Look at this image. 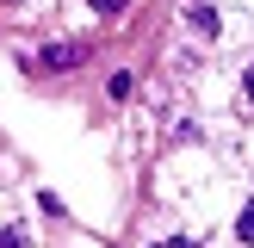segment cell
I'll return each mask as SVG.
<instances>
[{
	"mask_svg": "<svg viewBox=\"0 0 254 248\" xmlns=\"http://www.w3.org/2000/svg\"><path fill=\"white\" fill-rule=\"evenodd\" d=\"M236 236H242V242H254V198L242 205V217H236Z\"/></svg>",
	"mask_w": 254,
	"mask_h": 248,
	"instance_id": "7a4b0ae2",
	"label": "cell"
},
{
	"mask_svg": "<svg viewBox=\"0 0 254 248\" xmlns=\"http://www.w3.org/2000/svg\"><path fill=\"white\" fill-rule=\"evenodd\" d=\"M130 87H136L130 74H112V81H106V93H112V99H130Z\"/></svg>",
	"mask_w": 254,
	"mask_h": 248,
	"instance_id": "3957f363",
	"label": "cell"
},
{
	"mask_svg": "<svg viewBox=\"0 0 254 248\" xmlns=\"http://www.w3.org/2000/svg\"><path fill=\"white\" fill-rule=\"evenodd\" d=\"M124 6H130V0H93V12H106V19H112V12H124Z\"/></svg>",
	"mask_w": 254,
	"mask_h": 248,
	"instance_id": "277c9868",
	"label": "cell"
},
{
	"mask_svg": "<svg viewBox=\"0 0 254 248\" xmlns=\"http://www.w3.org/2000/svg\"><path fill=\"white\" fill-rule=\"evenodd\" d=\"M87 62V44H74V37H62V44L44 50V68H81Z\"/></svg>",
	"mask_w": 254,
	"mask_h": 248,
	"instance_id": "6da1fadb",
	"label": "cell"
},
{
	"mask_svg": "<svg viewBox=\"0 0 254 248\" xmlns=\"http://www.w3.org/2000/svg\"><path fill=\"white\" fill-rule=\"evenodd\" d=\"M155 248H186V242H155Z\"/></svg>",
	"mask_w": 254,
	"mask_h": 248,
	"instance_id": "52a82bcc",
	"label": "cell"
},
{
	"mask_svg": "<svg viewBox=\"0 0 254 248\" xmlns=\"http://www.w3.org/2000/svg\"><path fill=\"white\" fill-rule=\"evenodd\" d=\"M19 242H25L19 230H0V248H19Z\"/></svg>",
	"mask_w": 254,
	"mask_h": 248,
	"instance_id": "5b68a950",
	"label": "cell"
},
{
	"mask_svg": "<svg viewBox=\"0 0 254 248\" xmlns=\"http://www.w3.org/2000/svg\"><path fill=\"white\" fill-rule=\"evenodd\" d=\"M242 87H248V99H254V68H248V81H242Z\"/></svg>",
	"mask_w": 254,
	"mask_h": 248,
	"instance_id": "8992f818",
	"label": "cell"
}]
</instances>
